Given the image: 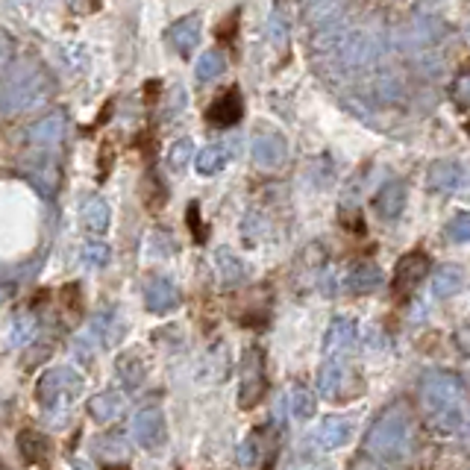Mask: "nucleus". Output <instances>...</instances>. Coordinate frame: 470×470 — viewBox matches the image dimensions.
<instances>
[{
	"label": "nucleus",
	"mask_w": 470,
	"mask_h": 470,
	"mask_svg": "<svg viewBox=\"0 0 470 470\" xmlns=\"http://www.w3.org/2000/svg\"><path fill=\"white\" fill-rule=\"evenodd\" d=\"M421 403L441 433H462L470 426V400L453 373H426L421 382Z\"/></svg>",
	"instance_id": "1"
},
{
	"label": "nucleus",
	"mask_w": 470,
	"mask_h": 470,
	"mask_svg": "<svg viewBox=\"0 0 470 470\" xmlns=\"http://www.w3.org/2000/svg\"><path fill=\"white\" fill-rule=\"evenodd\" d=\"M414 447V426L409 411L394 403L389 406L365 435V450L377 462H406Z\"/></svg>",
	"instance_id": "2"
},
{
	"label": "nucleus",
	"mask_w": 470,
	"mask_h": 470,
	"mask_svg": "<svg viewBox=\"0 0 470 470\" xmlns=\"http://www.w3.org/2000/svg\"><path fill=\"white\" fill-rule=\"evenodd\" d=\"M53 91L50 77L36 65H18L6 71L4 82V112H24V109H33L38 103H45Z\"/></svg>",
	"instance_id": "3"
},
{
	"label": "nucleus",
	"mask_w": 470,
	"mask_h": 470,
	"mask_svg": "<svg viewBox=\"0 0 470 470\" xmlns=\"http://www.w3.org/2000/svg\"><path fill=\"white\" fill-rule=\"evenodd\" d=\"M82 377L74 368H50L36 382V397L48 414H59L82 394Z\"/></svg>",
	"instance_id": "4"
},
{
	"label": "nucleus",
	"mask_w": 470,
	"mask_h": 470,
	"mask_svg": "<svg viewBox=\"0 0 470 470\" xmlns=\"http://www.w3.org/2000/svg\"><path fill=\"white\" fill-rule=\"evenodd\" d=\"M353 368L347 362V353H324V365L317 370V389L326 400H344L356 397L362 389H353Z\"/></svg>",
	"instance_id": "5"
},
{
	"label": "nucleus",
	"mask_w": 470,
	"mask_h": 470,
	"mask_svg": "<svg viewBox=\"0 0 470 470\" xmlns=\"http://www.w3.org/2000/svg\"><path fill=\"white\" fill-rule=\"evenodd\" d=\"M268 391V373H265V353L262 347H247L239 365V403L241 409H253Z\"/></svg>",
	"instance_id": "6"
},
{
	"label": "nucleus",
	"mask_w": 470,
	"mask_h": 470,
	"mask_svg": "<svg viewBox=\"0 0 470 470\" xmlns=\"http://www.w3.org/2000/svg\"><path fill=\"white\" fill-rule=\"evenodd\" d=\"M426 179L441 195H467L470 191V171L455 159H435L426 171Z\"/></svg>",
	"instance_id": "7"
},
{
	"label": "nucleus",
	"mask_w": 470,
	"mask_h": 470,
	"mask_svg": "<svg viewBox=\"0 0 470 470\" xmlns=\"http://www.w3.org/2000/svg\"><path fill=\"white\" fill-rule=\"evenodd\" d=\"M133 438L142 450H159L165 444V414L156 406H144L133 418Z\"/></svg>",
	"instance_id": "8"
},
{
	"label": "nucleus",
	"mask_w": 470,
	"mask_h": 470,
	"mask_svg": "<svg viewBox=\"0 0 470 470\" xmlns=\"http://www.w3.org/2000/svg\"><path fill=\"white\" fill-rule=\"evenodd\" d=\"M426 271H430V256H426L423 251L406 253L403 259L397 262V271H394V288H397V294L409 297L414 288L423 283Z\"/></svg>",
	"instance_id": "9"
},
{
	"label": "nucleus",
	"mask_w": 470,
	"mask_h": 470,
	"mask_svg": "<svg viewBox=\"0 0 470 470\" xmlns=\"http://www.w3.org/2000/svg\"><path fill=\"white\" fill-rule=\"evenodd\" d=\"M179 288L174 285V280L168 276H147L144 283V306L154 315H168L179 306Z\"/></svg>",
	"instance_id": "10"
},
{
	"label": "nucleus",
	"mask_w": 470,
	"mask_h": 470,
	"mask_svg": "<svg viewBox=\"0 0 470 470\" xmlns=\"http://www.w3.org/2000/svg\"><path fill=\"white\" fill-rule=\"evenodd\" d=\"M68 135V118L65 112H48L41 115L38 121H33L27 127V142L36 144V147H57L62 138Z\"/></svg>",
	"instance_id": "11"
},
{
	"label": "nucleus",
	"mask_w": 470,
	"mask_h": 470,
	"mask_svg": "<svg viewBox=\"0 0 470 470\" xmlns=\"http://www.w3.org/2000/svg\"><path fill=\"white\" fill-rule=\"evenodd\" d=\"M200 33H203V24H200V16H186L179 18L168 27V41L171 48L179 53V57H188V53H195V48L200 45Z\"/></svg>",
	"instance_id": "12"
},
{
	"label": "nucleus",
	"mask_w": 470,
	"mask_h": 470,
	"mask_svg": "<svg viewBox=\"0 0 470 470\" xmlns=\"http://www.w3.org/2000/svg\"><path fill=\"white\" fill-rule=\"evenodd\" d=\"M406 209V183L400 179H389L377 195H373V212L382 220H397Z\"/></svg>",
	"instance_id": "13"
},
{
	"label": "nucleus",
	"mask_w": 470,
	"mask_h": 470,
	"mask_svg": "<svg viewBox=\"0 0 470 470\" xmlns=\"http://www.w3.org/2000/svg\"><path fill=\"white\" fill-rule=\"evenodd\" d=\"M350 435H353V418H347V414H329V418L317 426L315 441L321 450H338L347 444Z\"/></svg>",
	"instance_id": "14"
},
{
	"label": "nucleus",
	"mask_w": 470,
	"mask_h": 470,
	"mask_svg": "<svg viewBox=\"0 0 470 470\" xmlns=\"http://www.w3.org/2000/svg\"><path fill=\"white\" fill-rule=\"evenodd\" d=\"M253 159L262 168H276L288 159V144L283 135L276 133H259L253 138Z\"/></svg>",
	"instance_id": "15"
},
{
	"label": "nucleus",
	"mask_w": 470,
	"mask_h": 470,
	"mask_svg": "<svg viewBox=\"0 0 470 470\" xmlns=\"http://www.w3.org/2000/svg\"><path fill=\"white\" fill-rule=\"evenodd\" d=\"M24 174L41 191V195H48V198L57 195V188H59V165H57V159L45 156V159L27 162Z\"/></svg>",
	"instance_id": "16"
},
{
	"label": "nucleus",
	"mask_w": 470,
	"mask_h": 470,
	"mask_svg": "<svg viewBox=\"0 0 470 470\" xmlns=\"http://www.w3.org/2000/svg\"><path fill=\"white\" fill-rule=\"evenodd\" d=\"M123 321H121V315L115 309H103L94 315V321H91V329L89 333L94 336V341L101 344V347H115V344L123 338Z\"/></svg>",
	"instance_id": "17"
},
{
	"label": "nucleus",
	"mask_w": 470,
	"mask_h": 470,
	"mask_svg": "<svg viewBox=\"0 0 470 470\" xmlns=\"http://www.w3.org/2000/svg\"><path fill=\"white\" fill-rule=\"evenodd\" d=\"M356 336H358L356 321H350V317H336L324 336V353H350Z\"/></svg>",
	"instance_id": "18"
},
{
	"label": "nucleus",
	"mask_w": 470,
	"mask_h": 470,
	"mask_svg": "<svg viewBox=\"0 0 470 470\" xmlns=\"http://www.w3.org/2000/svg\"><path fill=\"white\" fill-rule=\"evenodd\" d=\"M241 94L239 91H227L220 94V98L209 106V112H206V118H209V123H215V127H232V123H239L241 118Z\"/></svg>",
	"instance_id": "19"
},
{
	"label": "nucleus",
	"mask_w": 470,
	"mask_h": 470,
	"mask_svg": "<svg viewBox=\"0 0 470 470\" xmlns=\"http://www.w3.org/2000/svg\"><path fill=\"white\" fill-rule=\"evenodd\" d=\"M123 406H127V400H123L121 391H101L89 400V414L98 423H112L121 418Z\"/></svg>",
	"instance_id": "20"
},
{
	"label": "nucleus",
	"mask_w": 470,
	"mask_h": 470,
	"mask_svg": "<svg viewBox=\"0 0 470 470\" xmlns=\"http://www.w3.org/2000/svg\"><path fill=\"white\" fill-rule=\"evenodd\" d=\"M382 283H385V276H382L379 265H373V262H358V265H353L347 273V288L353 294H370V292H377Z\"/></svg>",
	"instance_id": "21"
},
{
	"label": "nucleus",
	"mask_w": 470,
	"mask_h": 470,
	"mask_svg": "<svg viewBox=\"0 0 470 470\" xmlns=\"http://www.w3.org/2000/svg\"><path fill=\"white\" fill-rule=\"evenodd\" d=\"M80 220L89 232L103 235L109 224H112V209H109V203L103 198H86V203H82L80 209Z\"/></svg>",
	"instance_id": "22"
},
{
	"label": "nucleus",
	"mask_w": 470,
	"mask_h": 470,
	"mask_svg": "<svg viewBox=\"0 0 470 470\" xmlns=\"http://www.w3.org/2000/svg\"><path fill=\"white\" fill-rule=\"evenodd\" d=\"M232 159V147L230 144H206L200 154L195 156V168L200 176H215L230 165Z\"/></svg>",
	"instance_id": "23"
},
{
	"label": "nucleus",
	"mask_w": 470,
	"mask_h": 470,
	"mask_svg": "<svg viewBox=\"0 0 470 470\" xmlns=\"http://www.w3.org/2000/svg\"><path fill=\"white\" fill-rule=\"evenodd\" d=\"M215 271H218L220 283H224L227 288L244 283V276H247L244 262L235 256L230 247H218V251H215Z\"/></svg>",
	"instance_id": "24"
},
{
	"label": "nucleus",
	"mask_w": 470,
	"mask_h": 470,
	"mask_svg": "<svg viewBox=\"0 0 470 470\" xmlns=\"http://www.w3.org/2000/svg\"><path fill=\"white\" fill-rule=\"evenodd\" d=\"M465 288V271L459 265H441L433 276V294L438 300L455 297Z\"/></svg>",
	"instance_id": "25"
},
{
	"label": "nucleus",
	"mask_w": 470,
	"mask_h": 470,
	"mask_svg": "<svg viewBox=\"0 0 470 470\" xmlns=\"http://www.w3.org/2000/svg\"><path fill=\"white\" fill-rule=\"evenodd\" d=\"M18 450L27 465H45L50 459V441L36 430H24L18 435Z\"/></svg>",
	"instance_id": "26"
},
{
	"label": "nucleus",
	"mask_w": 470,
	"mask_h": 470,
	"mask_svg": "<svg viewBox=\"0 0 470 470\" xmlns=\"http://www.w3.org/2000/svg\"><path fill=\"white\" fill-rule=\"evenodd\" d=\"M115 373H118V379L123 382V389H142L144 385V377H147V368L142 362V356L138 353H123L118 356V362H115Z\"/></svg>",
	"instance_id": "27"
},
{
	"label": "nucleus",
	"mask_w": 470,
	"mask_h": 470,
	"mask_svg": "<svg viewBox=\"0 0 470 470\" xmlns=\"http://www.w3.org/2000/svg\"><path fill=\"white\" fill-rule=\"evenodd\" d=\"M227 71V57L220 50H206L195 65V77L200 82H212Z\"/></svg>",
	"instance_id": "28"
},
{
	"label": "nucleus",
	"mask_w": 470,
	"mask_h": 470,
	"mask_svg": "<svg viewBox=\"0 0 470 470\" xmlns=\"http://www.w3.org/2000/svg\"><path fill=\"white\" fill-rule=\"evenodd\" d=\"M288 406H292L294 421H300V423L312 421V418H315V409H317L315 394L306 389V385H294V389H292V397H288Z\"/></svg>",
	"instance_id": "29"
},
{
	"label": "nucleus",
	"mask_w": 470,
	"mask_h": 470,
	"mask_svg": "<svg viewBox=\"0 0 470 470\" xmlns=\"http://www.w3.org/2000/svg\"><path fill=\"white\" fill-rule=\"evenodd\" d=\"M444 36V27H441L435 18H414L411 27H409V38L414 41V45H433L435 38Z\"/></svg>",
	"instance_id": "30"
},
{
	"label": "nucleus",
	"mask_w": 470,
	"mask_h": 470,
	"mask_svg": "<svg viewBox=\"0 0 470 470\" xmlns=\"http://www.w3.org/2000/svg\"><path fill=\"white\" fill-rule=\"evenodd\" d=\"M94 455L98 459H109V462H118L127 455V441H123L121 435H103V438H94L91 444Z\"/></svg>",
	"instance_id": "31"
},
{
	"label": "nucleus",
	"mask_w": 470,
	"mask_h": 470,
	"mask_svg": "<svg viewBox=\"0 0 470 470\" xmlns=\"http://www.w3.org/2000/svg\"><path fill=\"white\" fill-rule=\"evenodd\" d=\"M33 338H36V317L33 315H18L16 321H12L9 341L16 344V347H24V344H30Z\"/></svg>",
	"instance_id": "32"
},
{
	"label": "nucleus",
	"mask_w": 470,
	"mask_h": 470,
	"mask_svg": "<svg viewBox=\"0 0 470 470\" xmlns=\"http://www.w3.org/2000/svg\"><path fill=\"white\" fill-rule=\"evenodd\" d=\"M82 262H86L89 268H106L109 262H112V251H109V244L103 241H89L82 247Z\"/></svg>",
	"instance_id": "33"
},
{
	"label": "nucleus",
	"mask_w": 470,
	"mask_h": 470,
	"mask_svg": "<svg viewBox=\"0 0 470 470\" xmlns=\"http://www.w3.org/2000/svg\"><path fill=\"white\" fill-rule=\"evenodd\" d=\"M444 235H447V241H453V244H467L470 241V212L455 215L444 227Z\"/></svg>",
	"instance_id": "34"
},
{
	"label": "nucleus",
	"mask_w": 470,
	"mask_h": 470,
	"mask_svg": "<svg viewBox=\"0 0 470 470\" xmlns=\"http://www.w3.org/2000/svg\"><path fill=\"white\" fill-rule=\"evenodd\" d=\"M191 156H195V144H191V138H179V142H174L168 150V165L174 171H183Z\"/></svg>",
	"instance_id": "35"
},
{
	"label": "nucleus",
	"mask_w": 470,
	"mask_h": 470,
	"mask_svg": "<svg viewBox=\"0 0 470 470\" xmlns=\"http://www.w3.org/2000/svg\"><path fill=\"white\" fill-rule=\"evenodd\" d=\"M268 36L273 41V48H285V41H288V21H285V12L276 6L271 12V18H268Z\"/></svg>",
	"instance_id": "36"
},
{
	"label": "nucleus",
	"mask_w": 470,
	"mask_h": 470,
	"mask_svg": "<svg viewBox=\"0 0 470 470\" xmlns=\"http://www.w3.org/2000/svg\"><path fill=\"white\" fill-rule=\"evenodd\" d=\"M450 94H453V101L459 103L462 109H470V74L455 77V82H453Z\"/></svg>",
	"instance_id": "37"
}]
</instances>
